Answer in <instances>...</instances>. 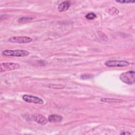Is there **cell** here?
Listing matches in <instances>:
<instances>
[{
    "label": "cell",
    "instance_id": "ba28073f",
    "mask_svg": "<svg viewBox=\"0 0 135 135\" xmlns=\"http://www.w3.org/2000/svg\"><path fill=\"white\" fill-rule=\"evenodd\" d=\"M71 5V3L70 1H64L61 2L58 6V11L60 12H65L69 9Z\"/></svg>",
    "mask_w": 135,
    "mask_h": 135
},
{
    "label": "cell",
    "instance_id": "9c48e42d",
    "mask_svg": "<svg viewBox=\"0 0 135 135\" xmlns=\"http://www.w3.org/2000/svg\"><path fill=\"white\" fill-rule=\"evenodd\" d=\"M62 120V117L56 114H51L48 117V121L50 122H59Z\"/></svg>",
    "mask_w": 135,
    "mask_h": 135
},
{
    "label": "cell",
    "instance_id": "30bf717a",
    "mask_svg": "<svg viewBox=\"0 0 135 135\" xmlns=\"http://www.w3.org/2000/svg\"><path fill=\"white\" fill-rule=\"evenodd\" d=\"M100 101L103 102H106V103H121L124 101L122 99L107 98H102L100 99Z\"/></svg>",
    "mask_w": 135,
    "mask_h": 135
},
{
    "label": "cell",
    "instance_id": "52a82bcc",
    "mask_svg": "<svg viewBox=\"0 0 135 135\" xmlns=\"http://www.w3.org/2000/svg\"><path fill=\"white\" fill-rule=\"evenodd\" d=\"M34 120L41 125H45L47 122L48 120L43 115L40 113H35L33 115Z\"/></svg>",
    "mask_w": 135,
    "mask_h": 135
},
{
    "label": "cell",
    "instance_id": "8992f818",
    "mask_svg": "<svg viewBox=\"0 0 135 135\" xmlns=\"http://www.w3.org/2000/svg\"><path fill=\"white\" fill-rule=\"evenodd\" d=\"M32 41V39L28 36H13L8 39V41L14 43H27Z\"/></svg>",
    "mask_w": 135,
    "mask_h": 135
},
{
    "label": "cell",
    "instance_id": "6da1fadb",
    "mask_svg": "<svg viewBox=\"0 0 135 135\" xmlns=\"http://www.w3.org/2000/svg\"><path fill=\"white\" fill-rule=\"evenodd\" d=\"M120 79L123 83L131 85L135 83V72L134 71H129L121 73Z\"/></svg>",
    "mask_w": 135,
    "mask_h": 135
},
{
    "label": "cell",
    "instance_id": "3957f363",
    "mask_svg": "<svg viewBox=\"0 0 135 135\" xmlns=\"http://www.w3.org/2000/svg\"><path fill=\"white\" fill-rule=\"evenodd\" d=\"M20 68V65L17 63L14 62H5L1 64L0 71L1 72L9 71L18 69Z\"/></svg>",
    "mask_w": 135,
    "mask_h": 135
},
{
    "label": "cell",
    "instance_id": "e0dca14e",
    "mask_svg": "<svg viewBox=\"0 0 135 135\" xmlns=\"http://www.w3.org/2000/svg\"><path fill=\"white\" fill-rule=\"evenodd\" d=\"M116 2L119 3H134V1H115Z\"/></svg>",
    "mask_w": 135,
    "mask_h": 135
},
{
    "label": "cell",
    "instance_id": "7c38bea8",
    "mask_svg": "<svg viewBox=\"0 0 135 135\" xmlns=\"http://www.w3.org/2000/svg\"><path fill=\"white\" fill-rule=\"evenodd\" d=\"M109 13L111 14V15H117L118 14H119V10L116 8V7H111L110 8H109Z\"/></svg>",
    "mask_w": 135,
    "mask_h": 135
},
{
    "label": "cell",
    "instance_id": "7a4b0ae2",
    "mask_svg": "<svg viewBox=\"0 0 135 135\" xmlns=\"http://www.w3.org/2000/svg\"><path fill=\"white\" fill-rule=\"evenodd\" d=\"M2 54L7 56L24 57L29 55V52L25 50H5L2 51Z\"/></svg>",
    "mask_w": 135,
    "mask_h": 135
},
{
    "label": "cell",
    "instance_id": "9a60e30c",
    "mask_svg": "<svg viewBox=\"0 0 135 135\" xmlns=\"http://www.w3.org/2000/svg\"><path fill=\"white\" fill-rule=\"evenodd\" d=\"M98 35H99V37H100L102 40H104V41H107L108 40V37H107V35H106L104 33H103V32H100V31H99V32H98Z\"/></svg>",
    "mask_w": 135,
    "mask_h": 135
},
{
    "label": "cell",
    "instance_id": "4fadbf2b",
    "mask_svg": "<svg viewBox=\"0 0 135 135\" xmlns=\"http://www.w3.org/2000/svg\"><path fill=\"white\" fill-rule=\"evenodd\" d=\"M85 18L88 20H93L95 18H96L97 17V15L95 14H94V13H92V12H90V13H88L86 15H85Z\"/></svg>",
    "mask_w": 135,
    "mask_h": 135
},
{
    "label": "cell",
    "instance_id": "ac0fdd59",
    "mask_svg": "<svg viewBox=\"0 0 135 135\" xmlns=\"http://www.w3.org/2000/svg\"><path fill=\"white\" fill-rule=\"evenodd\" d=\"M120 134H131V133L129 132H123L121 133Z\"/></svg>",
    "mask_w": 135,
    "mask_h": 135
},
{
    "label": "cell",
    "instance_id": "277c9868",
    "mask_svg": "<svg viewBox=\"0 0 135 135\" xmlns=\"http://www.w3.org/2000/svg\"><path fill=\"white\" fill-rule=\"evenodd\" d=\"M22 99L24 101L28 103H32L38 104H42L44 103V101L42 99L32 95L24 94L23 95Z\"/></svg>",
    "mask_w": 135,
    "mask_h": 135
},
{
    "label": "cell",
    "instance_id": "2e32d148",
    "mask_svg": "<svg viewBox=\"0 0 135 135\" xmlns=\"http://www.w3.org/2000/svg\"><path fill=\"white\" fill-rule=\"evenodd\" d=\"M92 76V75H90V74H82L81 76V78L82 79H89L90 78H91Z\"/></svg>",
    "mask_w": 135,
    "mask_h": 135
},
{
    "label": "cell",
    "instance_id": "5bb4252c",
    "mask_svg": "<svg viewBox=\"0 0 135 135\" xmlns=\"http://www.w3.org/2000/svg\"><path fill=\"white\" fill-rule=\"evenodd\" d=\"M33 19V17H23L22 18H20L18 19V21L19 22H28L31 21Z\"/></svg>",
    "mask_w": 135,
    "mask_h": 135
},
{
    "label": "cell",
    "instance_id": "8fae6325",
    "mask_svg": "<svg viewBox=\"0 0 135 135\" xmlns=\"http://www.w3.org/2000/svg\"><path fill=\"white\" fill-rule=\"evenodd\" d=\"M48 87L51 89H64L65 86L61 84H50L48 85Z\"/></svg>",
    "mask_w": 135,
    "mask_h": 135
},
{
    "label": "cell",
    "instance_id": "5b68a950",
    "mask_svg": "<svg viewBox=\"0 0 135 135\" xmlns=\"http://www.w3.org/2000/svg\"><path fill=\"white\" fill-rule=\"evenodd\" d=\"M130 64V63L126 61L109 60L105 62V65L108 67H122L127 66Z\"/></svg>",
    "mask_w": 135,
    "mask_h": 135
}]
</instances>
